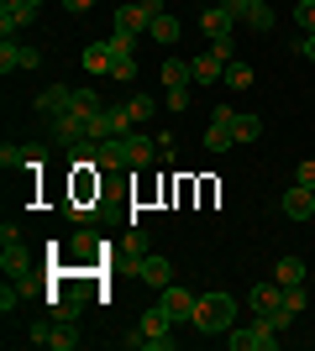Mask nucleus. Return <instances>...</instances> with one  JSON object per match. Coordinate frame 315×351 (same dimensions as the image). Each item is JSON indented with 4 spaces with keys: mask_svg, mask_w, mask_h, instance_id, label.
<instances>
[{
    "mask_svg": "<svg viewBox=\"0 0 315 351\" xmlns=\"http://www.w3.org/2000/svg\"><path fill=\"white\" fill-rule=\"evenodd\" d=\"M226 346H231V351H273V346H279V330L257 315V325H247V330L231 325V330H226Z\"/></svg>",
    "mask_w": 315,
    "mask_h": 351,
    "instance_id": "39448f33",
    "label": "nucleus"
},
{
    "mask_svg": "<svg viewBox=\"0 0 315 351\" xmlns=\"http://www.w3.org/2000/svg\"><path fill=\"white\" fill-rule=\"evenodd\" d=\"M195 325L205 336H226L237 325V299L231 293H200L195 299Z\"/></svg>",
    "mask_w": 315,
    "mask_h": 351,
    "instance_id": "f257e3e1",
    "label": "nucleus"
},
{
    "mask_svg": "<svg viewBox=\"0 0 315 351\" xmlns=\"http://www.w3.org/2000/svg\"><path fill=\"white\" fill-rule=\"evenodd\" d=\"M195 299H200V293L179 289V283H163V289H158V304H163V315L174 325H179V320H195Z\"/></svg>",
    "mask_w": 315,
    "mask_h": 351,
    "instance_id": "423d86ee",
    "label": "nucleus"
},
{
    "mask_svg": "<svg viewBox=\"0 0 315 351\" xmlns=\"http://www.w3.org/2000/svg\"><path fill=\"white\" fill-rule=\"evenodd\" d=\"M74 105H79V110H95V116H100V110H105L95 89H74Z\"/></svg>",
    "mask_w": 315,
    "mask_h": 351,
    "instance_id": "2f4dec72",
    "label": "nucleus"
},
{
    "mask_svg": "<svg viewBox=\"0 0 315 351\" xmlns=\"http://www.w3.org/2000/svg\"><path fill=\"white\" fill-rule=\"evenodd\" d=\"M137 278L152 283V289H163V283H174V267H168V257H137Z\"/></svg>",
    "mask_w": 315,
    "mask_h": 351,
    "instance_id": "dca6fc26",
    "label": "nucleus"
},
{
    "mask_svg": "<svg viewBox=\"0 0 315 351\" xmlns=\"http://www.w3.org/2000/svg\"><path fill=\"white\" fill-rule=\"evenodd\" d=\"M310 194H315V189H310Z\"/></svg>",
    "mask_w": 315,
    "mask_h": 351,
    "instance_id": "c03bdc74",
    "label": "nucleus"
},
{
    "mask_svg": "<svg viewBox=\"0 0 315 351\" xmlns=\"http://www.w3.org/2000/svg\"><path fill=\"white\" fill-rule=\"evenodd\" d=\"M43 162H47L43 147H11V142L0 147V168H43Z\"/></svg>",
    "mask_w": 315,
    "mask_h": 351,
    "instance_id": "2eb2a0df",
    "label": "nucleus"
},
{
    "mask_svg": "<svg viewBox=\"0 0 315 351\" xmlns=\"http://www.w3.org/2000/svg\"><path fill=\"white\" fill-rule=\"evenodd\" d=\"M69 105H74V89L69 84H53V89L37 95V110H43V116H58V110H69Z\"/></svg>",
    "mask_w": 315,
    "mask_h": 351,
    "instance_id": "a211bd4d",
    "label": "nucleus"
},
{
    "mask_svg": "<svg viewBox=\"0 0 315 351\" xmlns=\"http://www.w3.org/2000/svg\"><path fill=\"white\" fill-rule=\"evenodd\" d=\"M63 5H69V11H90L95 0H63Z\"/></svg>",
    "mask_w": 315,
    "mask_h": 351,
    "instance_id": "79ce46f5",
    "label": "nucleus"
},
{
    "mask_svg": "<svg viewBox=\"0 0 315 351\" xmlns=\"http://www.w3.org/2000/svg\"><path fill=\"white\" fill-rule=\"evenodd\" d=\"M263 320H268L273 330H279V336H284V330H289V325H294V320H300V315H289V309L279 304V309H273V315H263Z\"/></svg>",
    "mask_w": 315,
    "mask_h": 351,
    "instance_id": "7c9ffc66",
    "label": "nucleus"
},
{
    "mask_svg": "<svg viewBox=\"0 0 315 351\" xmlns=\"http://www.w3.org/2000/svg\"><path fill=\"white\" fill-rule=\"evenodd\" d=\"M247 304H253V315H273V309L284 304V283L273 278V283H257L253 293H247Z\"/></svg>",
    "mask_w": 315,
    "mask_h": 351,
    "instance_id": "f3484780",
    "label": "nucleus"
},
{
    "mask_svg": "<svg viewBox=\"0 0 315 351\" xmlns=\"http://www.w3.org/2000/svg\"><path fill=\"white\" fill-rule=\"evenodd\" d=\"M210 47H215V53H221V58H226V63L237 58V43H231V37H221V43H210Z\"/></svg>",
    "mask_w": 315,
    "mask_h": 351,
    "instance_id": "ea45409f",
    "label": "nucleus"
},
{
    "mask_svg": "<svg viewBox=\"0 0 315 351\" xmlns=\"http://www.w3.org/2000/svg\"><path fill=\"white\" fill-rule=\"evenodd\" d=\"M189 73H195V84H221L226 79V58L215 53V47H205L200 58H189Z\"/></svg>",
    "mask_w": 315,
    "mask_h": 351,
    "instance_id": "9b49d317",
    "label": "nucleus"
},
{
    "mask_svg": "<svg viewBox=\"0 0 315 351\" xmlns=\"http://www.w3.org/2000/svg\"><path fill=\"white\" fill-rule=\"evenodd\" d=\"M110 79H116V84H132L137 79V58H116L110 63Z\"/></svg>",
    "mask_w": 315,
    "mask_h": 351,
    "instance_id": "cd10ccee",
    "label": "nucleus"
},
{
    "mask_svg": "<svg viewBox=\"0 0 315 351\" xmlns=\"http://www.w3.org/2000/svg\"><path fill=\"white\" fill-rule=\"evenodd\" d=\"M110 63H116V58H110V47H105V43H90V47H84V69H90L95 79H100V73H110Z\"/></svg>",
    "mask_w": 315,
    "mask_h": 351,
    "instance_id": "412c9836",
    "label": "nucleus"
},
{
    "mask_svg": "<svg viewBox=\"0 0 315 351\" xmlns=\"http://www.w3.org/2000/svg\"><path fill=\"white\" fill-rule=\"evenodd\" d=\"M32 341H37V346H53V351H74L79 346V325L63 320V315H53V320L32 325Z\"/></svg>",
    "mask_w": 315,
    "mask_h": 351,
    "instance_id": "7ed1b4c3",
    "label": "nucleus"
},
{
    "mask_svg": "<svg viewBox=\"0 0 315 351\" xmlns=\"http://www.w3.org/2000/svg\"><path fill=\"white\" fill-rule=\"evenodd\" d=\"M121 147H126V168H148V162L158 158V142H148L142 132H126Z\"/></svg>",
    "mask_w": 315,
    "mask_h": 351,
    "instance_id": "4468645a",
    "label": "nucleus"
},
{
    "mask_svg": "<svg viewBox=\"0 0 315 351\" xmlns=\"http://www.w3.org/2000/svg\"><path fill=\"white\" fill-rule=\"evenodd\" d=\"M294 47H300V58H305V63H315V32H310V37H300Z\"/></svg>",
    "mask_w": 315,
    "mask_h": 351,
    "instance_id": "58836bf2",
    "label": "nucleus"
},
{
    "mask_svg": "<svg viewBox=\"0 0 315 351\" xmlns=\"http://www.w3.org/2000/svg\"><path fill=\"white\" fill-rule=\"evenodd\" d=\"M126 252H132V257H148V236L132 231V236H126Z\"/></svg>",
    "mask_w": 315,
    "mask_h": 351,
    "instance_id": "e433bc0d",
    "label": "nucleus"
},
{
    "mask_svg": "<svg viewBox=\"0 0 315 351\" xmlns=\"http://www.w3.org/2000/svg\"><path fill=\"white\" fill-rule=\"evenodd\" d=\"M226 84H231V89H253V69L231 58V63H226Z\"/></svg>",
    "mask_w": 315,
    "mask_h": 351,
    "instance_id": "393cba45",
    "label": "nucleus"
},
{
    "mask_svg": "<svg viewBox=\"0 0 315 351\" xmlns=\"http://www.w3.org/2000/svg\"><path fill=\"white\" fill-rule=\"evenodd\" d=\"M294 184H305V189H315V158H305L300 168H294Z\"/></svg>",
    "mask_w": 315,
    "mask_h": 351,
    "instance_id": "72a5a7b5",
    "label": "nucleus"
},
{
    "mask_svg": "<svg viewBox=\"0 0 315 351\" xmlns=\"http://www.w3.org/2000/svg\"><path fill=\"white\" fill-rule=\"evenodd\" d=\"M137 330H142V346H148V336H163V330H174V320L163 315V304H152V309H142Z\"/></svg>",
    "mask_w": 315,
    "mask_h": 351,
    "instance_id": "6ab92c4d",
    "label": "nucleus"
},
{
    "mask_svg": "<svg viewBox=\"0 0 315 351\" xmlns=\"http://www.w3.org/2000/svg\"><path fill=\"white\" fill-rule=\"evenodd\" d=\"M69 252H74L79 263H84V257L95 252V236H90V231H79V236H74V247H69Z\"/></svg>",
    "mask_w": 315,
    "mask_h": 351,
    "instance_id": "473e14b6",
    "label": "nucleus"
},
{
    "mask_svg": "<svg viewBox=\"0 0 315 351\" xmlns=\"http://www.w3.org/2000/svg\"><path fill=\"white\" fill-rule=\"evenodd\" d=\"M152 110H158L152 95H132V100H126V116H132V121H152Z\"/></svg>",
    "mask_w": 315,
    "mask_h": 351,
    "instance_id": "b1692460",
    "label": "nucleus"
},
{
    "mask_svg": "<svg viewBox=\"0 0 315 351\" xmlns=\"http://www.w3.org/2000/svg\"><path fill=\"white\" fill-rule=\"evenodd\" d=\"M21 5H43V0H21Z\"/></svg>",
    "mask_w": 315,
    "mask_h": 351,
    "instance_id": "37998d69",
    "label": "nucleus"
},
{
    "mask_svg": "<svg viewBox=\"0 0 315 351\" xmlns=\"http://www.w3.org/2000/svg\"><path fill=\"white\" fill-rule=\"evenodd\" d=\"M148 37H152V43H179V16H158V21H152V27H148Z\"/></svg>",
    "mask_w": 315,
    "mask_h": 351,
    "instance_id": "5701e85b",
    "label": "nucleus"
},
{
    "mask_svg": "<svg viewBox=\"0 0 315 351\" xmlns=\"http://www.w3.org/2000/svg\"><path fill=\"white\" fill-rule=\"evenodd\" d=\"M200 27H205V37H210V43H221V37H231L237 16L226 11V5H205V11H200Z\"/></svg>",
    "mask_w": 315,
    "mask_h": 351,
    "instance_id": "f8f14e48",
    "label": "nucleus"
},
{
    "mask_svg": "<svg viewBox=\"0 0 315 351\" xmlns=\"http://www.w3.org/2000/svg\"><path fill=\"white\" fill-rule=\"evenodd\" d=\"M247 27H253V32H263V37H268V32H273V11H268V0L247 11Z\"/></svg>",
    "mask_w": 315,
    "mask_h": 351,
    "instance_id": "a878e982",
    "label": "nucleus"
},
{
    "mask_svg": "<svg viewBox=\"0 0 315 351\" xmlns=\"http://www.w3.org/2000/svg\"><path fill=\"white\" fill-rule=\"evenodd\" d=\"M231 132H237V142H257V136H263V116L237 110V126H231Z\"/></svg>",
    "mask_w": 315,
    "mask_h": 351,
    "instance_id": "4be33fe9",
    "label": "nucleus"
},
{
    "mask_svg": "<svg viewBox=\"0 0 315 351\" xmlns=\"http://www.w3.org/2000/svg\"><path fill=\"white\" fill-rule=\"evenodd\" d=\"M273 278L284 283V289H294V283H305V257H279V267H273Z\"/></svg>",
    "mask_w": 315,
    "mask_h": 351,
    "instance_id": "aec40b11",
    "label": "nucleus"
},
{
    "mask_svg": "<svg viewBox=\"0 0 315 351\" xmlns=\"http://www.w3.org/2000/svg\"><path fill=\"white\" fill-rule=\"evenodd\" d=\"M221 5L237 16V21H247V11H253V5H263V0H221Z\"/></svg>",
    "mask_w": 315,
    "mask_h": 351,
    "instance_id": "f704fd0d",
    "label": "nucleus"
},
{
    "mask_svg": "<svg viewBox=\"0 0 315 351\" xmlns=\"http://www.w3.org/2000/svg\"><path fill=\"white\" fill-rule=\"evenodd\" d=\"M284 309H289V315H305V283L284 289Z\"/></svg>",
    "mask_w": 315,
    "mask_h": 351,
    "instance_id": "c756f323",
    "label": "nucleus"
},
{
    "mask_svg": "<svg viewBox=\"0 0 315 351\" xmlns=\"http://www.w3.org/2000/svg\"><path fill=\"white\" fill-rule=\"evenodd\" d=\"M148 27H152V16L142 11V0L137 5H116V16H110V32H126V37H142Z\"/></svg>",
    "mask_w": 315,
    "mask_h": 351,
    "instance_id": "9d476101",
    "label": "nucleus"
},
{
    "mask_svg": "<svg viewBox=\"0 0 315 351\" xmlns=\"http://www.w3.org/2000/svg\"><path fill=\"white\" fill-rule=\"evenodd\" d=\"M132 126H137V121L126 116V105H105L100 116H95V136H90V142H105V136H126Z\"/></svg>",
    "mask_w": 315,
    "mask_h": 351,
    "instance_id": "0eeeda50",
    "label": "nucleus"
},
{
    "mask_svg": "<svg viewBox=\"0 0 315 351\" xmlns=\"http://www.w3.org/2000/svg\"><path fill=\"white\" fill-rule=\"evenodd\" d=\"M142 11H148L152 21H158V16H163V0H142Z\"/></svg>",
    "mask_w": 315,
    "mask_h": 351,
    "instance_id": "a19ab883",
    "label": "nucleus"
},
{
    "mask_svg": "<svg viewBox=\"0 0 315 351\" xmlns=\"http://www.w3.org/2000/svg\"><path fill=\"white\" fill-rule=\"evenodd\" d=\"M21 293H27V289H11V283H5V293H0V309H5V315H11V309L21 304Z\"/></svg>",
    "mask_w": 315,
    "mask_h": 351,
    "instance_id": "4c0bfd02",
    "label": "nucleus"
},
{
    "mask_svg": "<svg viewBox=\"0 0 315 351\" xmlns=\"http://www.w3.org/2000/svg\"><path fill=\"white\" fill-rule=\"evenodd\" d=\"M279 210H284L289 220H310V215H315V194L305 189V184H294V189H284V199H279Z\"/></svg>",
    "mask_w": 315,
    "mask_h": 351,
    "instance_id": "ddd939ff",
    "label": "nucleus"
},
{
    "mask_svg": "<svg viewBox=\"0 0 315 351\" xmlns=\"http://www.w3.org/2000/svg\"><path fill=\"white\" fill-rule=\"evenodd\" d=\"M179 341H174V330H163V336H148V351H174Z\"/></svg>",
    "mask_w": 315,
    "mask_h": 351,
    "instance_id": "c9c22d12",
    "label": "nucleus"
},
{
    "mask_svg": "<svg viewBox=\"0 0 315 351\" xmlns=\"http://www.w3.org/2000/svg\"><path fill=\"white\" fill-rule=\"evenodd\" d=\"M0 69H5V73H11V69H43V53L5 37V43H0Z\"/></svg>",
    "mask_w": 315,
    "mask_h": 351,
    "instance_id": "1a4fd4ad",
    "label": "nucleus"
},
{
    "mask_svg": "<svg viewBox=\"0 0 315 351\" xmlns=\"http://www.w3.org/2000/svg\"><path fill=\"white\" fill-rule=\"evenodd\" d=\"M163 105L168 110H189V84H195V73H189V58H168L163 63Z\"/></svg>",
    "mask_w": 315,
    "mask_h": 351,
    "instance_id": "f03ea898",
    "label": "nucleus"
},
{
    "mask_svg": "<svg viewBox=\"0 0 315 351\" xmlns=\"http://www.w3.org/2000/svg\"><path fill=\"white\" fill-rule=\"evenodd\" d=\"M0 273H5V278H27L32 273V252L21 247L16 226H0Z\"/></svg>",
    "mask_w": 315,
    "mask_h": 351,
    "instance_id": "20e7f679",
    "label": "nucleus"
},
{
    "mask_svg": "<svg viewBox=\"0 0 315 351\" xmlns=\"http://www.w3.org/2000/svg\"><path fill=\"white\" fill-rule=\"evenodd\" d=\"M294 21H300V32L310 37L315 32V0H300V5H294Z\"/></svg>",
    "mask_w": 315,
    "mask_h": 351,
    "instance_id": "c85d7f7f",
    "label": "nucleus"
},
{
    "mask_svg": "<svg viewBox=\"0 0 315 351\" xmlns=\"http://www.w3.org/2000/svg\"><path fill=\"white\" fill-rule=\"evenodd\" d=\"M105 47H110V58H132L137 37H126V32H110V37H105Z\"/></svg>",
    "mask_w": 315,
    "mask_h": 351,
    "instance_id": "bb28decb",
    "label": "nucleus"
},
{
    "mask_svg": "<svg viewBox=\"0 0 315 351\" xmlns=\"http://www.w3.org/2000/svg\"><path fill=\"white\" fill-rule=\"evenodd\" d=\"M231 126H237V110H231V105H221V110L210 116V132H205V147H210V152H226V147L237 142V132H231Z\"/></svg>",
    "mask_w": 315,
    "mask_h": 351,
    "instance_id": "6e6552de",
    "label": "nucleus"
}]
</instances>
